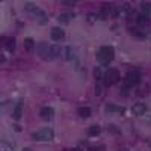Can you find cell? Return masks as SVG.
Returning <instances> with one entry per match:
<instances>
[{"instance_id":"obj_1","label":"cell","mask_w":151,"mask_h":151,"mask_svg":"<svg viewBox=\"0 0 151 151\" xmlns=\"http://www.w3.org/2000/svg\"><path fill=\"white\" fill-rule=\"evenodd\" d=\"M36 53H38V56H40L41 59H44V60H53L55 58H58L59 56V53H60V48L58 47V45H50V44H47V42H40L36 45Z\"/></svg>"},{"instance_id":"obj_2","label":"cell","mask_w":151,"mask_h":151,"mask_svg":"<svg viewBox=\"0 0 151 151\" xmlns=\"http://www.w3.org/2000/svg\"><path fill=\"white\" fill-rule=\"evenodd\" d=\"M113 59H115V48L112 45H103L97 50V60L100 65L109 67Z\"/></svg>"},{"instance_id":"obj_3","label":"cell","mask_w":151,"mask_h":151,"mask_svg":"<svg viewBox=\"0 0 151 151\" xmlns=\"http://www.w3.org/2000/svg\"><path fill=\"white\" fill-rule=\"evenodd\" d=\"M53 136H55L53 129L42 127V129H40V130H36V132L32 133V139L36 141V142H48V141L53 139Z\"/></svg>"},{"instance_id":"obj_4","label":"cell","mask_w":151,"mask_h":151,"mask_svg":"<svg viewBox=\"0 0 151 151\" xmlns=\"http://www.w3.org/2000/svg\"><path fill=\"white\" fill-rule=\"evenodd\" d=\"M121 79V76H119V71L115 70V68H109L106 73H104V77H103V83L104 86H112V85H115L118 83Z\"/></svg>"},{"instance_id":"obj_5","label":"cell","mask_w":151,"mask_h":151,"mask_svg":"<svg viewBox=\"0 0 151 151\" xmlns=\"http://www.w3.org/2000/svg\"><path fill=\"white\" fill-rule=\"evenodd\" d=\"M141 77H142V74H141L139 71H130V73L125 74V77H124V85L129 86V88L136 86V85H139Z\"/></svg>"},{"instance_id":"obj_6","label":"cell","mask_w":151,"mask_h":151,"mask_svg":"<svg viewBox=\"0 0 151 151\" xmlns=\"http://www.w3.org/2000/svg\"><path fill=\"white\" fill-rule=\"evenodd\" d=\"M94 76H95V95L100 97V95H101V92H103V85H104V83H103L104 74H103L101 68L97 67V68L94 70Z\"/></svg>"},{"instance_id":"obj_7","label":"cell","mask_w":151,"mask_h":151,"mask_svg":"<svg viewBox=\"0 0 151 151\" xmlns=\"http://www.w3.org/2000/svg\"><path fill=\"white\" fill-rule=\"evenodd\" d=\"M110 11H112V5L110 3H103L101 8H100V11H98V14H97L98 20H109L110 18Z\"/></svg>"},{"instance_id":"obj_8","label":"cell","mask_w":151,"mask_h":151,"mask_svg":"<svg viewBox=\"0 0 151 151\" xmlns=\"http://www.w3.org/2000/svg\"><path fill=\"white\" fill-rule=\"evenodd\" d=\"M33 18H35V21H36L38 24H41V26H44V24L48 23V17H47V14H45V11H42V9H40V8L33 12Z\"/></svg>"},{"instance_id":"obj_9","label":"cell","mask_w":151,"mask_h":151,"mask_svg":"<svg viewBox=\"0 0 151 151\" xmlns=\"http://www.w3.org/2000/svg\"><path fill=\"white\" fill-rule=\"evenodd\" d=\"M50 36H52V40L59 42V41H64L65 40V30L62 27H52L50 30Z\"/></svg>"},{"instance_id":"obj_10","label":"cell","mask_w":151,"mask_h":151,"mask_svg":"<svg viewBox=\"0 0 151 151\" xmlns=\"http://www.w3.org/2000/svg\"><path fill=\"white\" fill-rule=\"evenodd\" d=\"M125 109L121 107V106H116L113 103H107L106 104V113L107 115H124Z\"/></svg>"},{"instance_id":"obj_11","label":"cell","mask_w":151,"mask_h":151,"mask_svg":"<svg viewBox=\"0 0 151 151\" xmlns=\"http://www.w3.org/2000/svg\"><path fill=\"white\" fill-rule=\"evenodd\" d=\"M40 115L44 119H53L55 118V109L53 107H48V106H44L40 110Z\"/></svg>"},{"instance_id":"obj_12","label":"cell","mask_w":151,"mask_h":151,"mask_svg":"<svg viewBox=\"0 0 151 151\" xmlns=\"http://www.w3.org/2000/svg\"><path fill=\"white\" fill-rule=\"evenodd\" d=\"M2 41H3V47L8 50V52H14L15 50V38H12V36H3L2 38Z\"/></svg>"},{"instance_id":"obj_13","label":"cell","mask_w":151,"mask_h":151,"mask_svg":"<svg viewBox=\"0 0 151 151\" xmlns=\"http://www.w3.org/2000/svg\"><path fill=\"white\" fill-rule=\"evenodd\" d=\"M145 112H147L145 103H136V104L132 107V113H133L134 116H142V115H145Z\"/></svg>"},{"instance_id":"obj_14","label":"cell","mask_w":151,"mask_h":151,"mask_svg":"<svg viewBox=\"0 0 151 151\" xmlns=\"http://www.w3.org/2000/svg\"><path fill=\"white\" fill-rule=\"evenodd\" d=\"M23 98H20L18 101H17V104H15V107H14V112H12V118L14 119H20L21 116H23Z\"/></svg>"},{"instance_id":"obj_15","label":"cell","mask_w":151,"mask_h":151,"mask_svg":"<svg viewBox=\"0 0 151 151\" xmlns=\"http://www.w3.org/2000/svg\"><path fill=\"white\" fill-rule=\"evenodd\" d=\"M129 32L136 38V40H145V38H147L145 30H142L141 27H130V29H129Z\"/></svg>"},{"instance_id":"obj_16","label":"cell","mask_w":151,"mask_h":151,"mask_svg":"<svg viewBox=\"0 0 151 151\" xmlns=\"http://www.w3.org/2000/svg\"><path fill=\"white\" fill-rule=\"evenodd\" d=\"M136 24H137V26H139V27H144V26H148V24H150V18L148 17H145L144 14H137L136 15Z\"/></svg>"},{"instance_id":"obj_17","label":"cell","mask_w":151,"mask_h":151,"mask_svg":"<svg viewBox=\"0 0 151 151\" xmlns=\"http://www.w3.org/2000/svg\"><path fill=\"white\" fill-rule=\"evenodd\" d=\"M73 17H74V14H71V12H62V14L58 17V21L62 23V24H68Z\"/></svg>"},{"instance_id":"obj_18","label":"cell","mask_w":151,"mask_h":151,"mask_svg":"<svg viewBox=\"0 0 151 151\" xmlns=\"http://www.w3.org/2000/svg\"><path fill=\"white\" fill-rule=\"evenodd\" d=\"M77 113H79V116H82V118H89L92 115V109L88 107V106H82V107H79Z\"/></svg>"},{"instance_id":"obj_19","label":"cell","mask_w":151,"mask_h":151,"mask_svg":"<svg viewBox=\"0 0 151 151\" xmlns=\"http://www.w3.org/2000/svg\"><path fill=\"white\" fill-rule=\"evenodd\" d=\"M141 11L142 14L148 18H151V2H142L141 3Z\"/></svg>"},{"instance_id":"obj_20","label":"cell","mask_w":151,"mask_h":151,"mask_svg":"<svg viewBox=\"0 0 151 151\" xmlns=\"http://www.w3.org/2000/svg\"><path fill=\"white\" fill-rule=\"evenodd\" d=\"M100 133H101V127H100L98 124H92L89 129H88V134H89L91 137H94V136H98Z\"/></svg>"},{"instance_id":"obj_21","label":"cell","mask_w":151,"mask_h":151,"mask_svg":"<svg viewBox=\"0 0 151 151\" xmlns=\"http://www.w3.org/2000/svg\"><path fill=\"white\" fill-rule=\"evenodd\" d=\"M33 47H35V41L32 40V38H26V40H24V50H26L27 53H30L32 50H33Z\"/></svg>"},{"instance_id":"obj_22","label":"cell","mask_w":151,"mask_h":151,"mask_svg":"<svg viewBox=\"0 0 151 151\" xmlns=\"http://www.w3.org/2000/svg\"><path fill=\"white\" fill-rule=\"evenodd\" d=\"M24 9H26L27 12H30V14H33V12L38 9V6L35 3H32V2H27V3H24Z\"/></svg>"},{"instance_id":"obj_23","label":"cell","mask_w":151,"mask_h":151,"mask_svg":"<svg viewBox=\"0 0 151 151\" xmlns=\"http://www.w3.org/2000/svg\"><path fill=\"white\" fill-rule=\"evenodd\" d=\"M107 130H109L112 134H115V133H116V134H121V130L116 127V125H113V124H109V125H107Z\"/></svg>"},{"instance_id":"obj_24","label":"cell","mask_w":151,"mask_h":151,"mask_svg":"<svg viewBox=\"0 0 151 151\" xmlns=\"http://www.w3.org/2000/svg\"><path fill=\"white\" fill-rule=\"evenodd\" d=\"M65 58H67L68 60L76 59V56H74V53H73V48H71V47H67V48H65Z\"/></svg>"},{"instance_id":"obj_25","label":"cell","mask_w":151,"mask_h":151,"mask_svg":"<svg viewBox=\"0 0 151 151\" xmlns=\"http://www.w3.org/2000/svg\"><path fill=\"white\" fill-rule=\"evenodd\" d=\"M88 151H104V145H91Z\"/></svg>"},{"instance_id":"obj_26","label":"cell","mask_w":151,"mask_h":151,"mask_svg":"<svg viewBox=\"0 0 151 151\" xmlns=\"http://www.w3.org/2000/svg\"><path fill=\"white\" fill-rule=\"evenodd\" d=\"M110 17L112 18H116L118 17V9L115 6H112V11H110Z\"/></svg>"},{"instance_id":"obj_27","label":"cell","mask_w":151,"mask_h":151,"mask_svg":"<svg viewBox=\"0 0 151 151\" xmlns=\"http://www.w3.org/2000/svg\"><path fill=\"white\" fill-rule=\"evenodd\" d=\"M129 89H130V88L124 85V86H122V89H121V91H122V92H121V95H124V97H125V95H129Z\"/></svg>"},{"instance_id":"obj_28","label":"cell","mask_w":151,"mask_h":151,"mask_svg":"<svg viewBox=\"0 0 151 151\" xmlns=\"http://www.w3.org/2000/svg\"><path fill=\"white\" fill-rule=\"evenodd\" d=\"M62 5H65V6H74V5H76V2H70V0L67 2V0H64V2H62Z\"/></svg>"},{"instance_id":"obj_29","label":"cell","mask_w":151,"mask_h":151,"mask_svg":"<svg viewBox=\"0 0 151 151\" xmlns=\"http://www.w3.org/2000/svg\"><path fill=\"white\" fill-rule=\"evenodd\" d=\"M64 151H82L79 147H76V148H68V150H64Z\"/></svg>"},{"instance_id":"obj_30","label":"cell","mask_w":151,"mask_h":151,"mask_svg":"<svg viewBox=\"0 0 151 151\" xmlns=\"http://www.w3.org/2000/svg\"><path fill=\"white\" fill-rule=\"evenodd\" d=\"M14 130L15 132H21V127H20V125H14Z\"/></svg>"},{"instance_id":"obj_31","label":"cell","mask_w":151,"mask_h":151,"mask_svg":"<svg viewBox=\"0 0 151 151\" xmlns=\"http://www.w3.org/2000/svg\"><path fill=\"white\" fill-rule=\"evenodd\" d=\"M21 151H32V150H30V148H27V147H24V148H23Z\"/></svg>"},{"instance_id":"obj_32","label":"cell","mask_w":151,"mask_h":151,"mask_svg":"<svg viewBox=\"0 0 151 151\" xmlns=\"http://www.w3.org/2000/svg\"><path fill=\"white\" fill-rule=\"evenodd\" d=\"M119 151H127V150H125V148H121V150H119Z\"/></svg>"}]
</instances>
